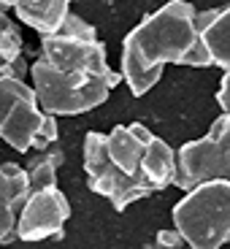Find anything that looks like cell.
Returning a JSON list of instances; mask_svg holds the SVG:
<instances>
[{"mask_svg": "<svg viewBox=\"0 0 230 249\" xmlns=\"http://www.w3.org/2000/svg\"><path fill=\"white\" fill-rule=\"evenodd\" d=\"M195 6L187 0H168L155 14L143 17L122 41L119 76L136 98L146 95L162 76V65L209 68L206 52L193 25Z\"/></svg>", "mask_w": 230, "mask_h": 249, "instance_id": "1", "label": "cell"}, {"mask_svg": "<svg viewBox=\"0 0 230 249\" xmlns=\"http://www.w3.org/2000/svg\"><path fill=\"white\" fill-rule=\"evenodd\" d=\"M143 146L130 136L127 124H117L111 133L89 130L84 136V174L92 193L111 200L117 212L152 195L146 179L141 176Z\"/></svg>", "mask_w": 230, "mask_h": 249, "instance_id": "2", "label": "cell"}, {"mask_svg": "<svg viewBox=\"0 0 230 249\" xmlns=\"http://www.w3.org/2000/svg\"><path fill=\"white\" fill-rule=\"evenodd\" d=\"M30 87L35 92L38 108L52 117H76V114L92 111L100 103H106L122 76L108 71L103 76L76 73V71H54L41 57L30 65Z\"/></svg>", "mask_w": 230, "mask_h": 249, "instance_id": "3", "label": "cell"}, {"mask_svg": "<svg viewBox=\"0 0 230 249\" xmlns=\"http://www.w3.org/2000/svg\"><path fill=\"white\" fill-rule=\"evenodd\" d=\"M190 249H222L230 241V181H203L187 190L171 212Z\"/></svg>", "mask_w": 230, "mask_h": 249, "instance_id": "4", "label": "cell"}, {"mask_svg": "<svg viewBox=\"0 0 230 249\" xmlns=\"http://www.w3.org/2000/svg\"><path fill=\"white\" fill-rule=\"evenodd\" d=\"M203 181H230V114L217 117L203 138L176 152L174 187L187 193Z\"/></svg>", "mask_w": 230, "mask_h": 249, "instance_id": "5", "label": "cell"}, {"mask_svg": "<svg viewBox=\"0 0 230 249\" xmlns=\"http://www.w3.org/2000/svg\"><path fill=\"white\" fill-rule=\"evenodd\" d=\"M44 122L35 92L27 81L0 79V138L17 152H30Z\"/></svg>", "mask_w": 230, "mask_h": 249, "instance_id": "6", "label": "cell"}, {"mask_svg": "<svg viewBox=\"0 0 230 249\" xmlns=\"http://www.w3.org/2000/svg\"><path fill=\"white\" fill-rule=\"evenodd\" d=\"M71 217V203L60 187H46L27 195L17 219L19 241H44L52 236H62V228Z\"/></svg>", "mask_w": 230, "mask_h": 249, "instance_id": "7", "label": "cell"}, {"mask_svg": "<svg viewBox=\"0 0 230 249\" xmlns=\"http://www.w3.org/2000/svg\"><path fill=\"white\" fill-rule=\"evenodd\" d=\"M38 57L54 71H76V73H108V54L100 41H79L65 36H44Z\"/></svg>", "mask_w": 230, "mask_h": 249, "instance_id": "8", "label": "cell"}, {"mask_svg": "<svg viewBox=\"0 0 230 249\" xmlns=\"http://www.w3.org/2000/svg\"><path fill=\"white\" fill-rule=\"evenodd\" d=\"M30 195L27 171L17 162L0 165V244L17 241V219Z\"/></svg>", "mask_w": 230, "mask_h": 249, "instance_id": "9", "label": "cell"}, {"mask_svg": "<svg viewBox=\"0 0 230 249\" xmlns=\"http://www.w3.org/2000/svg\"><path fill=\"white\" fill-rule=\"evenodd\" d=\"M19 22L38 33V36H54L62 27L65 17L71 14V0H19L17 6Z\"/></svg>", "mask_w": 230, "mask_h": 249, "instance_id": "10", "label": "cell"}, {"mask_svg": "<svg viewBox=\"0 0 230 249\" xmlns=\"http://www.w3.org/2000/svg\"><path fill=\"white\" fill-rule=\"evenodd\" d=\"M141 176L146 179V184L160 193L165 187L174 184L176 176V152L160 136H155L149 141V146H143L141 155Z\"/></svg>", "mask_w": 230, "mask_h": 249, "instance_id": "11", "label": "cell"}, {"mask_svg": "<svg viewBox=\"0 0 230 249\" xmlns=\"http://www.w3.org/2000/svg\"><path fill=\"white\" fill-rule=\"evenodd\" d=\"M206 52L212 57V65L222 71H230V3L219 6V14L206 30L198 33Z\"/></svg>", "mask_w": 230, "mask_h": 249, "instance_id": "12", "label": "cell"}, {"mask_svg": "<svg viewBox=\"0 0 230 249\" xmlns=\"http://www.w3.org/2000/svg\"><path fill=\"white\" fill-rule=\"evenodd\" d=\"M65 155L62 149H46L38 152V157H33L27 165V181H30V193L35 190H46V187H57V168L62 165Z\"/></svg>", "mask_w": 230, "mask_h": 249, "instance_id": "13", "label": "cell"}, {"mask_svg": "<svg viewBox=\"0 0 230 249\" xmlns=\"http://www.w3.org/2000/svg\"><path fill=\"white\" fill-rule=\"evenodd\" d=\"M22 52H25V38L19 22H14L8 14H0V60H19Z\"/></svg>", "mask_w": 230, "mask_h": 249, "instance_id": "14", "label": "cell"}, {"mask_svg": "<svg viewBox=\"0 0 230 249\" xmlns=\"http://www.w3.org/2000/svg\"><path fill=\"white\" fill-rule=\"evenodd\" d=\"M57 36L79 38V41H98L95 27L89 25V22H84L81 17H76V14H68V17H65V22H62V27L57 30Z\"/></svg>", "mask_w": 230, "mask_h": 249, "instance_id": "15", "label": "cell"}, {"mask_svg": "<svg viewBox=\"0 0 230 249\" xmlns=\"http://www.w3.org/2000/svg\"><path fill=\"white\" fill-rule=\"evenodd\" d=\"M54 141H57V117H52V114H44V122H41V127H38V133H35L33 149L46 152Z\"/></svg>", "mask_w": 230, "mask_h": 249, "instance_id": "16", "label": "cell"}, {"mask_svg": "<svg viewBox=\"0 0 230 249\" xmlns=\"http://www.w3.org/2000/svg\"><path fill=\"white\" fill-rule=\"evenodd\" d=\"M146 249H187V241L181 238V233L176 228H168V231H160L155 236V244Z\"/></svg>", "mask_w": 230, "mask_h": 249, "instance_id": "17", "label": "cell"}, {"mask_svg": "<svg viewBox=\"0 0 230 249\" xmlns=\"http://www.w3.org/2000/svg\"><path fill=\"white\" fill-rule=\"evenodd\" d=\"M25 76H30V65L25 62V57H19V60H0V79H19L25 81Z\"/></svg>", "mask_w": 230, "mask_h": 249, "instance_id": "18", "label": "cell"}, {"mask_svg": "<svg viewBox=\"0 0 230 249\" xmlns=\"http://www.w3.org/2000/svg\"><path fill=\"white\" fill-rule=\"evenodd\" d=\"M217 103H219V108H222V114H230V71H225L222 81H219Z\"/></svg>", "mask_w": 230, "mask_h": 249, "instance_id": "19", "label": "cell"}, {"mask_svg": "<svg viewBox=\"0 0 230 249\" xmlns=\"http://www.w3.org/2000/svg\"><path fill=\"white\" fill-rule=\"evenodd\" d=\"M127 130H130V136L136 138L141 146H149V141L155 138V133L146 127V124H141V122H133V124H127Z\"/></svg>", "mask_w": 230, "mask_h": 249, "instance_id": "20", "label": "cell"}, {"mask_svg": "<svg viewBox=\"0 0 230 249\" xmlns=\"http://www.w3.org/2000/svg\"><path fill=\"white\" fill-rule=\"evenodd\" d=\"M0 14H6V8H3V6H0Z\"/></svg>", "mask_w": 230, "mask_h": 249, "instance_id": "21", "label": "cell"}, {"mask_svg": "<svg viewBox=\"0 0 230 249\" xmlns=\"http://www.w3.org/2000/svg\"><path fill=\"white\" fill-rule=\"evenodd\" d=\"M222 3H225V6H228V3H230V0H222Z\"/></svg>", "mask_w": 230, "mask_h": 249, "instance_id": "22", "label": "cell"}]
</instances>
